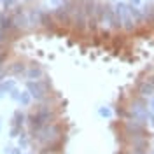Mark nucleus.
I'll use <instances>...</instances> for the list:
<instances>
[{
  "label": "nucleus",
  "instance_id": "1",
  "mask_svg": "<svg viewBox=\"0 0 154 154\" xmlns=\"http://www.w3.org/2000/svg\"><path fill=\"white\" fill-rule=\"evenodd\" d=\"M28 133L32 142H35L42 149V147H48L56 140L65 138V126L61 123H58V121H54V123H49V125L42 126L38 130H30Z\"/></svg>",
  "mask_w": 154,
  "mask_h": 154
},
{
  "label": "nucleus",
  "instance_id": "2",
  "mask_svg": "<svg viewBox=\"0 0 154 154\" xmlns=\"http://www.w3.org/2000/svg\"><path fill=\"white\" fill-rule=\"evenodd\" d=\"M126 107H128L130 117L138 119V121H142V123H145V125H147V121H149L151 116H152V112L149 110V102H147V98H142V96H135V98H131Z\"/></svg>",
  "mask_w": 154,
  "mask_h": 154
},
{
  "label": "nucleus",
  "instance_id": "3",
  "mask_svg": "<svg viewBox=\"0 0 154 154\" xmlns=\"http://www.w3.org/2000/svg\"><path fill=\"white\" fill-rule=\"evenodd\" d=\"M49 89H51V81L46 77L40 81H26V91L32 95L35 102H44L51 95Z\"/></svg>",
  "mask_w": 154,
  "mask_h": 154
},
{
  "label": "nucleus",
  "instance_id": "4",
  "mask_svg": "<svg viewBox=\"0 0 154 154\" xmlns=\"http://www.w3.org/2000/svg\"><path fill=\"white\" fill-rule=\"evenodd\" d=\"M114 12H116V18L121 23V28H125L126 32H131L135 28V19L131 16L130 5H126L123 2H117V5L114 7Z\"/></svg>",
  "mask_w": 154,
  "mask_h": 154
},
{
  "label": "nucleus",
  "instance_id": "5",
  "mask_svg": "<svg viewBox=\"0 0 154 154\" xmlns=\"http://www.w3.org/2000/svg\"><path fill=\"white\" fill-rule=\"evenodd\" d=\"M123 135H126V138H133V137H140V135H149L145 130V123L128 117L123 123Z\"/></svg>",
  "mask_w": 154,
  "mask_h": 154
},
{
  "label": "nucleus",
  "instance_id": "6",
  "mask_svg": "<svg viewBox=\"0 0 154 154\" xmlns=\"http://www.w3.org/2000/svg\"><path fill=\"white\" fill-rule=\"evenodd\" d=\"M135 93L142 98H152L154 96V86L149 79H138L135 84Z\"/></svg>",
  "mask_w": 154,
  "mask_h": 154
},
{
  "label": "nucleus",
  "instance_id": "7",
  "mask_svg": "<svg viewBox=\"0 0 154 154\" xmlns=\"http://www.w3.org/2000/svg\"><path fill=\"white\" fill-rule=\"evenodd\" d=\"M25 77H26L28 81H40V79H44V68L40 67L38 63H32V65H28V68H26Z\"/></svg>",
  "mask_w": 154,
  "mask_h": 154
},
{
  "label": "nucleus",
  "instance_id": "8",
  "mask_svg": "<svg viewBox=\"0 0 154 154\" xmlns=\"http://www.w3.org/2000/svg\"><path fill=\"white\" fill-rule=\"evenodd\" d=\"M54 18L58 19V23H63V25H70L72 23V16H70V12L65 5H61V7H58L54 11Z\"/></svg>",
  "mask_w": 154,
  "mask_h": 154
},
{
  "label": "nucleus",
  "instance_id": "9",
  "mask_svg": "<svg viewBox=\"0 0 154 154\" xmlns=\"http://www.w3.org/2000/svg\"><path fill=\"white\" fill-rule=\"evenodd\" d=\"M26 65L23 63V61H14V63H11L9 68H7V74L11 75H25L26 74Z\"/></svg>",
  "mask_w": 154,
  "mask_h": 154
},
{
  "label": "nucleus",
  "instance_id": "10",
  "mask_svg": "<svg viewBox=\"0 0 154 154\" xmlns=\"http://www.w3.org/2000/svg\"><path fill=\"white\" fill-rule=\"evenodd\" d=\"M0 28L4 30H12L16 28L14 26V18L12 16H7V12H4V14H0Z\"/></svg>",
  "mask_w": 154,
  "mask_h": 154
},
{
  "label": "nucleus",
  "instance_id": "11",
  "mask_svg": "<svg viewBox=\"0 0 154 154\" xmlns=\"http://www.w3.org/2000/svg\"><path fill=\"white\" fill-rule=\"evenodd\" d=\"M16 89V81L14 79H5L4 82H0V93H12Z\"/></svg>",
  "mask_w": 154,
  "mask_h": 154
},
{
  "label": "nucleus",
  "instance_id": "12",
  "mask_svg": "<svg viewBox=\"0 0 154 154\" xmlns=\"http://www.w3.org/2000/svg\"><path fill=\"white\" fill-rule=\"evenodd\" d=\"M25 123H26V116L23 114L21 110H14V114H12V126L23 128Z\"/></svg>",
  "mask_w": 154,
  "mask_h": 154
},
{
  "label": "nucleus",
  "instance_id": "13",
  "mask_svg": "<svg viewBox=\"0 0 154 154\" xmlns=\"http://www.w3.org/2000/svg\"><path fill=\"white\" fill-rule=\"evenodd\" d=\"M32 95H30L28 91H21V96H19V100H18V103L21 107H28L30 103H32Z\"/></svg>",
  "mask_w": 154,
  "mask_h": 154
},
{
  "label": "nucleus",
  "instance_id": "14",
  "mask_svg": "<svg viewBox=\"0 0 154 154\" xmlns=\"http://www.w3.org/2000/svg\"><path fill=\"white\" fill-rule=\"evenodd\" d=\"M30 133H26V131H23V133L18 137V142H19V149H26L28 147V144H30Z\"/></svg>",
  "mask_w": 154,
  "mask_h": 154
},
{
  "label": "nucleus",
  "instance_id": "15",
  "mask_svg": "<svg viewBox=\"0 0 154 154\" xmlns=\"http://www.w3.org/2000/svg\"><path fill=\"white\" fill-rule=\"evenodd\" d=\"M98 116H100V117H105V119H109V117L112 116V110H110L109 107L102 105V107H98Z\"/></svg>",
  "mask_w": 154,
  "mask_h": 154
},
{
  "label": "nucleus",
  "instance_id": "16",
  "mask_svg": "<svg viewBox=\"0 0 154 154\" xmlns=\"http://www.w3.org/2000/svg\"><path fill=\"white\" fill-rule=\"evenodd\" d=\"M21 133H23V128H18V126H11V137H12V138H18Z\"/></svg>",
  "mask_w": 154,
  "mask_h": 154
},
{
  "label": "nucleus",
  "instance_id": "17",
  "mask_svg": "<svg viewBox=\"0 0 154 154\" xmlns=\"http://www.w3.org/2000/svg\"><path fill=\"white\" fill-rule=\"evenodd\" d=\"M19 96H21V91H19V89H14V91L11 93V98H12L14 102H18V100H19Z\"/></svg>",
  "mask_w": 154,
  "mask_h": 154
},
{
  "label": "nucleus",
  "instance_id": "18",
  "mask_svg": "<svg viewBox=\"0 0 154 154\" xmlns=\"http://www.w3.org/2000/svg\"><path fill=\"white\" fill-rule=\"evenodd\" d=\"M12 4H16V0H4V5H5V9H9Z\"/></svg>",
  "mask_w": 154,
  "mask_h": 154
},
{
  "label": "nucleus",
  "instance_id": "19",
  "mask_svg": "<svg viewBox=\"0 0 154 154\" xmlns=\"http://www.w3.org/2000/svg\"><path fill=\"white\" fill-rule=\"evenodd\" d=\"M4 42H5V32H4V30L0 28V46H2Z\"/></svg>",
  "mask_w": 154,
  "mask_h": 154
},
{
  "label": "nucleus",
  "instance_id": "20",
  "mask_svg": "<svg viewBox=\"0 0 154 154\" xmlns=\"http://www.w3.org/2000/svg\"><path fill=\"white\" fill-rule=\"evenodd\" d=\"M149 110H151V112L154 114V96L151 98V100H149Z\"/></svg>",
  "mask_w": 154,
  "mask_h": 154
},
{
  "label": "nucleus",
  "instance_id": "21",
  "mask_svg": "<svg viewBox=\"0 0 154 154\" xmlns=\"http://www.w3.org/2000/svg\"><path fill=\"white\" fill-rule=\"evenodd\" d=\"M11 154H21V149H19V147H12Z\"/></svg>",
  "mask_w": 154,
  "mask_h": 154
},
{
  "label": "nucleus",
  "instance_id": "22",
  "mask_svg": "<svg viewBox=\"0 0 154 154\" xmlns=\"http://www.w3.org/2000/svg\"><path fill=\"white\" fill-rule=\"evenodd\" d=\"M130 4H131L133 7H138V5H140V0H130Z\"/></svg>",
  "mask_w": 154,
  "mask_h": 154
},
{
  "label": "nucleus",
  "instance_id": "23",
  "mask_svg": "<svg viewBox=\"0 0 154 154\" xmlns=\"http://www.w3.org/2000/svg\"><path fill=\"white\" fill-rule=\"evenodd\" d=\"M149 125H151V126H152V128H154V114L151 116V119H149Z\"/></svg>",
  "mask_w": 154,
  "mask_h": 154
},
{
  "label": "nucleus",
  "instance_id": "24",
  "mask_svg": "<svg viewBox=\"0 0 154 154\" xmlns=\"http://www.w3.org/2000/svg\"><path fill=\"white\" fill-rule=\"evenodd\" d=\"M147 79H149V81L152 82V86H154V74H151V75H147Z\"/></svg>",
  "mask_w": 154,
  "mask_h": 154
},
{
  "label": "nucleus",
  "instance_id": "25",
  "mask_svg": "<svg viewBox=\"0 0 154 154\" xmlns=\"http://www.w3.org/2000/svg\"><path fill=\"white\" fill-rule=\"evenodd\" d=\"M125 154H135V152H131V151H126V152Z\"/></svg>",
  "mask_w": 154,
  "mask_h": 154
},
{
  "label": "nucleus",
  "instance_id": "26",
  "mask_svg": "<svg viewBox=\"0 0 154 154\" xmlns=\"http://www.w3.org/2000/svg\"><path fill=\"white\" fill-rule=\"evenodd\" d=\"M26 154H38V152H26Z\"/></svg>",
  "mask_w": 154,
  "mask_h": 154
},
{
  "label": "nucleus",
  "instance_id": "27",
  "mask_svg": "<svg viewBox=\"0 0 154 154\" xmlns=\"http://www.w3.org/2000/svg\"><path fill=\"white\" fill-rule=\"evenodd\" d=\"M151 154H154V149H152V152H151Z\"/></svg>",
  "mask_w": 154,
  "mask_h": 154
},
{
  "label": "nucleus",
  "instance_id": "28",
  "mask_svg": "<svg viewBox=\"0 0 154 154\" xmlns=\"http://www.w3.org/2000/svg\"><path fill=\"white\" fill-rule=\"evenodd\" d=\"M114 2H119V0H114Z\"/></svg>",
  "mask_w": 154,
  "mask_h": 154
},
{
  "label": "nucleus",
  "instance_id": "29",
  "mask_svg": "<svg viewBox=\"0 0 154 154\" xmlns=\"http://www.w3.org/2000/svg\"><path fill=\"white\" fill-rule=\"evenodd\" d=\"M152 144H154V138H152Z\"/></svg>",
  "mask_w": 154,
  "mask_h": 154
},
{
  "label": "nucleus",
  "instance_id": "30",
  "mask_svg": "<svg viewBox=\"0 0 154 154\" xmlns=\"http://www.w3.org/2000/svg\"><path fill=\"white\" fill-rule=\"evenodd\" d=\"M0 125H2V121H0Z\"/></svg>",
  "mask_w": 154,
  "mask_h": 154
}]
</instances>
